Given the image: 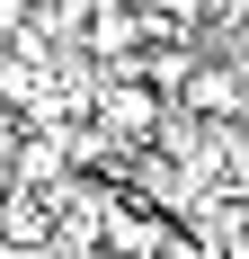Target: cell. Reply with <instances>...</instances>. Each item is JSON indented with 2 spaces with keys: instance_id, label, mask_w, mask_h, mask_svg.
Wrapping results in <instances>:
<instances>
[{
  "instance_id": "1",
  "label": "cell",
  "mask_w": 249,
  "mask_h": 259,
  "mask_svg": "<svg viewBox=\"0 0 249 259\" xmlns=\"http://www.w3.org/2000/svg\"><path fill=\"white\" fill-rule=\"evenodd\" d=\"M98 134L151 143V134H160V90H151V80H107L98 90Z\"/></svg>"
},
{
  "instance_id": "2",
  "label": "cell",
  "mask_w": 249,
  "mask_h": 259,
  "mask_svg": "<svg viewBox=\"0 0 249 259\" xmlns=\"http://www.w3.org/2000/svg\"><path fill=\"white\" fill-rule=\"evenodd\" d=\"M240 99H249L240 63H196V80H187V107L196 116H240Z\"/></svg>"
},
{
  "instance_id": "3",
  "label": "cell",
  "mask_w": 249,
  "mask_h": 259,
  "mask_svg": "<svg viewBox=\"0 0 249 259\" xmlns=\"http://www.w3.org/2000/svg\"><path fill=\"white\" fill-rule=\"evenodd\" d=\"M18 143H27V125H18V107L0 99V170H9V161H18Z\"/></svg>"
},
{
  "instance_id": "4",
  "label": "cell",
  "mask_w": 249,
  "mask_h": 259,
  "mask_svg": "<svg viewBox=\"0 0 249 259\" xmlns=\"http://www.w3.org/2000/svg\"><path fill=\"white\" fill-rule=\"evenodd\" d=\"M9 197H18V188H9V170H0V224H9Z\"/></svg>"
}]
</instances>
